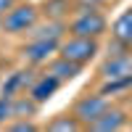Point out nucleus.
<instances>
[{"label": "nucleus", "mask_w": 132, "mask_h": 132, "mask_svg": "<svg viewBox=\"0 0 132 132\" xmlns=\"http://www.w3.org/2000/svg\"><path fill=\"white\" fill-rule=\"evenodd\" d=\"M37 19H40L37 5H32V3H16L3 19H0V29H3L5 35H27V32L35 29Z\"/></svg>", "instance_id": "nucleus-1"}, {"label": "nucleus", "mask_w": 132, "mask_h": 132, "mask_svg": "<svg viewBox=\"0 0 132 132\" xmlns=\"http://www.w3.org/2000/svg\"><path fill=\"white\" fill-rule=\"evenodd\" d=\"M106 29H108V21L106 16L101 13L98 8H82L79 13H77L71 19V24H69V35H77V37H93L98 40L101 35H106Z\"/></svg>", "instance_id": "nucleus-2"}, {"label": "nucleus", "mask_w": 132, "mask_h": 132, "mask_svg": "<svg viewBox=\"0 0 132 132\" xmlns=\"http://www.w3.org/2000/svg\"><path fill=\"white\" fill-rule=\"evenodd\" d=\"M58 56H63V58H69V61H74V63L85 66V63H90V61L98 56V40L69 35V37L61 40V45H58Z\"/></svg>", "instance_id": "nucleus-3"}, {"label": "nucleus", "mask_w": 132, "mask_h": 132, "mask_svg": "<svg viewBox=\"0 0 132 132\" xmlns=\"http://www.w3.org/2000/svg\"><path fill=\"white\" fill-rule=\"evenodd\" d=\"M101 77L106 82H127V85H132V50L111 53L101 63Z\"/></svg>", "instance_id": "nucleus-4"}, {"label": "nucleus", "mask_w": 132, "mask_h": 132, "mask_svg": "<svg viewBox=\"0 0 132 132\" xmlns=\"http://www.w3.org/2000/svg\"><path fill=\"white\" fill-rule=\"evenodd\" d=\"M111 106L108 103V98H106V93H95V95H82L79 101L74 103V108H71V114L79 119V122L85 124V129H90V124L95 122L98 116H101L106 108Z\"/></svg>", "instance_id": "nucleus-5"}, {"label": "nucleus", "mask_w": 132, "mask_h": 132, "mask_svg": "<svg viewBox=\"0 0 132 132\" xmlns=\"http://www.w3.org/2000/svg\"><path fill=\"white\" fill-rule=\"evenodd\" d=\"M61 40H48V37H32L24 48H21V58H24L29 66H40L48 63L53 56L58 53Z\"/></svg>", "instance_id": "nucleus-6"}, {"label": "nucleus", "mask_w": 132, "mask_h": 132, "mask_svg": "<svg viewBox=\"0 0 132 132\" xmlns=\"http://www.w3.org/2000/svg\"><path fill=\"white\" fill-rule=\"evenodd\" d=\"M37 77L32 69H19L13 74H8V79L3 82V87H0V95H5V98H16L21 93H29V87L32 82H35Z\"/></svg>", "instance_id": "nucleus-7"}, {"label": "nucleus", "mask_w": 132, "mask_h": 132, "mask_svg": "<svg viewBox=\"0 0 132 132\" xmlns=\"http://www.w3.org/2000/svg\"><path fill=\"white\" fill-rule=\"evenodd\" d=\"M124 127H127V114L122 108H111V106L90 124L93 132H116V129H124Z\"/></svg>", "instance_id": "nucleus-8"}, {"label": "nucleus", "mask_w": 132, "mask_h": 132, "mask_svg": "<svg viewBox=\"0 0 132 132\" xmlns=\"http://www.w3.org/2000/svg\"><path fill=\"white\" fill-rule=\"evenodd\" d=\"M58 87H61V82H58L53 74H48V71H45V74H40L37 79L32 82V87H29V95L35 98L37 103H48L50 98L58 93Z\"/></svg>", "instance_id": "nucleus-9"}, {"label": "nucleus", "mask_w": 132, "mask_h": 132, "mask_svg": "<svg viewBox=\"0 0 132 132\" xmlns=\"http://www.w3.org/2000/svg\"><path fill=\"white\" fill-rule=\"evenodd\" d=\"M79 71H82V66H79V63H74V61H69V58H63V56H58V53H56V58H53V61H48V74H53L61 85H63V82L77 79V74H79Z\"/></svg>", "instance_id": "nucleus-10"}, {"label": "nucleus", "mask_w": 132, "mask_h": 132, "mask_svg": "<svg viewBox=\"0 0 132 132\" xmlns=\"http://www.w3.org/2000/svg\"><path fill=\"white\" fill-rule=\"evenodd\" d=\"M37 108H40V103L29 93H21L13 98V119H35Z\"/></svg>", "instance_id": "nucleus-11"}, {"label": "nucleus", "mask_w": 132, "mask_h": 132, "mask_svg": "<svg viewBox=\"0 0 132 132\" xmlns=\"http://www.w3.org/2000/svg\"><path fill=\"white\" fill-rule=\"evenodd\" d=\"M114 40H119L127 48H132V5L114 21Z\"/></svg>", "instance_id": "nucleus-12"}, {"label": "nucleus", "mask_w": 132, "mask_h": 132, "mask_svg": "<svg viewBox=\"0 0 132 132\" xmlns=\"http://www.w3.org/2000/svg\"><path fill=\"white\" fill-rule=\"evenodd\" d=\"M45 129H50V132H79V129H85V124L74 114H58L48 122Z\"/></svg>", "instance_id": "nucleus-13"}, {"label": "nucleus", "mask_w": 132, "mask_h": 132, "mask_svg": "<svg viewBox=\"0 0 132 132\" xmlns=\"http://www.w3.org/2000/svg\"><path fill=\"white\" fill-rule=\"evenodd\" d=\"M13 119V98L0 95V127H5Z\"/></svg>", "instance_id": "nucleus-14"}, {"label": "nucleus", "mask_w": 132, "mask_h": 132, "mask_svg": "<svg viewBox=\"0 0 132 132\" xmlns=\"http://www.w3.org/2000/svg\"><path fill=\"white\" fill-rule=\"evenodd\" d=\"M8 132H35L37 124L32 122V119H11V122L5 124Z\"/></svg>", "instance_id": "nucleus-15"}, {"label": "nucleus", "mask_w": 132, "mask_h": 132, "mask_svg": "<svg viewBox=\"0 0 132 132\" xmlns=\"http://www.w3.org/2000/svg\"><path fill=\"white\" fill-rule=\"evenodd\" d=\"M16 3H19V0H0V19H3V16H5V13H8V11L13 8Z\"/></svg>", "instance_id": "nucleus-16"}, {"label": "nucleus", "mask_w": 132, "mask_h": 132, "mask_svg": "<svg viewBox=\"0 0 132 132\" xmlns=\"http://www.w3.org/2000/svg\"><path fill=\"white\" fill-rule=\"evenodd\" d=\"M85 3H90V5H95V3H98V0H85Z\"/></svg>", "instance_id": "nucleus-17"}]
</instances>
